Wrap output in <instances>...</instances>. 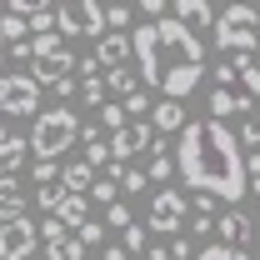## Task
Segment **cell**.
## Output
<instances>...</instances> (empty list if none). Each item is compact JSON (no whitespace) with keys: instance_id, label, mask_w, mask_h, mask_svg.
<instances>
[{"instance_id":"42","label":"cell","mask_w":260,"mask_h":260,"mask_svg":"<svg viewBox=\"0 0 260 260\" xmlns=\"http://www.w3.org/2000/svg\"><path fill=\"white\" fill-rule=\"evenodd\" d=\"M170 255H195V245L180 235V230H175V245H170Z\"/></svg>"},{"instance_id":"45","label":"cell","mask_w":260,"mask_h":260,"mask_svg":"<svg viewBox=\"0 0 260 260\" xmlns=\"http://www.w3.org/2000/svg\"><path fill=\"white\" fill-rule=\"evenodd\" d=\"M0 60H5V35H0Z\"/></svg>"},{"instance_id":"30","label":"cell","mask_w":260,"mask_h":260,"mask_svg":"<svg viewBox=\"0 0 260 260\" xmlns=\"http://www.w3.org/2000/svg\"><path fill=\"white\" fill-rule=\"evenodd\" d=\"M125 220H130V205H125V200H120V195H115V200L105 205V225H110V230H120V225H125Z\"/></svg>"},{"instance_id":"35","label":"cell","mask_w":260,"mask_h":260,"mask_svg":"<svg viewBox=\"0 0 260 260\" xmlns=\"http://www.w3.org/2000/svg\"><path fill=\"white\" fill-rule=\"evenodd\" d=\"M235 140H240V145H260V115H250V110H245V130H240Z\"/></svg>"},{"instance_id":"38","label":"cell","mask_w":260,"mask_h":260,"mask_svg":"<svg viewBox=\"0 0 260 260\" xmlns=\"http://www.w3.org/2000/svg\"><path fill=\"white\" fill-rule=\"evenodd\" d=\"M10 10H20V15H35V10H50V0H5Z\"/></svg>"},{"instance_id":"43","label":"cell","mask_w":260,"mask_h":260,"mask_svg":"<svg viewBox=\"0 0 260 260\" xmlns=\"http://www.w3.org/2000/svg\"><path fill=\"white\" fill-rule=\"evenodd\" d=\"M140 10L145 15H165V0H140Z\"/></svg>"},{"instance_id":"32","label":"cell","mask_w":260,"mask_h":260,"mask_svg":"<svg viewBox=\"0 0 260 260\" xmlns=\"http://www.w3.org/2000/svg\"><path fill=\"white\" fill-rule=\"evenodd\" d=\"M120 230H125V250H130V255H140V250H145V225H135V220H125Z\"/></svg>"},{"instance_id":"9","label":"cell","mask_w":260,"mask_h":260,"mask_svg":"<svg viewBox=\"0 0 260 260\" xmlns=\"http://www.w3.org/2000/svg\"><path fill=\"white\" fill-rule=\"evenodd\" d=\"M145 230H160V235L185 230V195L180 190H155V200H150V225Z\"/></svg>"},{"instance_id":"17","label":"cell","mask_w":260,"mask_h":260,"mask_svg":"<svg viewBox=\"0 0 260 260\" xmlns=\"http://www.w3.org/2000/svg\"><path fill=\"white\" fill-rule=\"evenodd\" d=\"M175 20H185L190 30H210L215 10H210V0H175Z\"/></svg>"},{"instance_id":"25","label":"cell","mask_w":260,"mask_h":260,"mask_svg":"<svg viewBox=\"0 0 260 260\" xmlns=\"http://www.w3.org/2000/svg\"><path fill=\"white\" fill-rule=\"evenodd\" d=\"M75 240H80V245H85V250H95L100 240H105V225H100V220H90V215H85V220H80V225H75Z\"/></svg>"},{"instance_id":"23","label":"cell","mask_w":260,"mask_h":260,"mask_svg":"<svg viewBox=\"0 0 260 260\" xmlns=\"http://www.w3.org/2000/svg\"><path fill=\"white\" fill-rule=\"evenodd\" d=\"M0 35H5V40H20V35H30V20H25L20 10H5V15H0Z\"/></svg>"},{"instance_id":"27","label":"cell","mask_w":260,"mask_h":260,"mask_svg":"<svg viewBox=\"0 0 260 260\" xmlns=\"http://www.w3.org/2000/svg\"><path fill=\"white\" fill-rule=\"evenodd\" d=\"M125 25H130V5H125V0L105 5V30H125Z\"/></svg>"},{"instance_id":"26","label":"cell","mask_w":260,"mask_h":260,"mask_svg":"<svg viewBox=\"0 0 260 260\" xmlns=\"http://www.w3.org/2000/svg\"><path fill=\"white\" fill-rule=\"evenodd\" d=\"M115 185H120L125 195H135V190H145V185H150V175H145V170H130V165H125V170L115 175Z\"/></svg>"},{"instance_id":"4","label":"cell","mask_w":260,"mask_h":260,"mask_svg":"<svg viewBox=\"0 0 260 260\" xmlns=\"http://www.w3.org/2000/svg\"><path fill=\"white\" fill-rule=\"evenodd\" d=\"M80 140V120H75V110H35V125H30V150L35 155H60Z\"/></svg>"},{"instance_id":"37","label":"cell","mask_w":260,"mask_h":260,"mask_svg":"<svg viewBox=\"0 0 260 260\" xmlns=\"http://www.w3.org/2000/svg\"><path fill=\"white\" fill-rule=\"evenodd\" d=\"M145 110H150V100H145V90L135 85V90L125 95V115H145Z\"/></svg>"},{"instance_id":"39","label":"cell","mask_w":260,"mask_h":260,"mask_svg":"<svg viewBox=\"0 0 260 260\" xmlns=\"http://www.w3.org/2000/svg\"><path fill=\"white\" fill-rule=\"evenodd\" d=\"M195 210H200V215H215V195L210 190H195V200H190Z\"/></svg>"},{"instance_id":"13","label":"cell","mask_w":260,"mask_h":260,"mask_svg":"<svg viewBox=\"0 0 260 260\" xmlns=\"http://www.w3.org/2000/svg\"><path fill=\"white\" fill-rule=\"evenodd\" d=\"M65 70H75V55L65 50V40L55 45V50H45V55H35V80L45 85L50 75H65Z\"/></svg>"},{"instance_id":"12","label":"cell","mask_w":260,"mask_h":260,"mask_svg":"<svg viewBox=\"0 0 260 260\" xmlns=\"http://www.w3.org/2000/svg\"><path fill=\"white\" fill-rule=\"evenodd\" d=\"M210 230H215V235H220L225 245H235L240 255L250 250V220H245L240 210H225V215H220V220H215V225H210Z\"/></svg>"},{"instance_id":"33","label":"cell","mask_w":260,"mask_h":260,"mask_svg":"<svg viewBox=\"0 0 260 260\" xmlns=\"http://www.w3.org/2000/svg\"><path fill=\"white\" fill-rule=\"evenodd\" d=\"M145 175H150V180H160V185H165V180L175 175V160H170V155H165V150H160V155L150 160V170H145Z\"/></svg>"},{"instance_id":"7","label":"cell","mask_w":260,"mask_h":260,"mask_svg":"<svg viewBox=\"0 0 260 260\" xmlns=\"http://www.w3.org/2000/svg\"><path fill=\"white\" fill-rule=\"evenodd\" d=\"M0 110L5 115H35L40 110V80L35 75H5L0 80Z\"/></svg>"},{"instance_id":"41","label":"cell","mask_w":260,"mask_h":260,"mask_svg":"<svg viewBox=\"0 0 260 260\" xmlns=\"http://www.w3.org/2000/svg\"><path fill=\"white\" fill-rule=\"evenodd\" d=\"M5 45H10V60H30V40L25 35L20 40H5Z\"/></svg>"},{"instance_id":"11","label":"cell","mask_w":260,"mask_h":260,"mask_svg":"<svg viewBox=\"0 0 260 260\" xmlns=\"http://www.w3.org/2000/svg\"><path fill=\"white\" fill-rule=\"evenodd\" d=\"M245 110H255V95L230 90V85H215V90H210V115L230 120V115H245Z\"/></svg>"},{"instance_id":"34","label":"cell","mask_w":260,"mask_h":260,"mask_svg":"<svg viewBox=\"0 0 260 260\" xmlns=\"http://www.w3.org/2000/svg\"><path fill=\"white\" fill-rule=\"evenodd\" d=\"M200 255H205V260H230V255H240V250L225 245V240H205V245H200Z\"/></svg>"},{"instance_id":"29","label":"cell","mask_w":260,"mask_h":260,"mask_svg":"<svg viewBox=\"0 0 260 260\" xmlns=\"http://www.w3.org/2000/svg\"><path fill=\"white\" fill-rule=\"evenodd\" d=\"M60 175V165H55V155H35V165H30V180L40 185V180H55Z\"/></svg>"},{"instance_id":"6","label":"cell","mask_w":260,"mask_h":260,"mask_svg":"<svg viewBox=\"0 0 260 260\" xmlns=\"http://www.w3.org/2000/svg\"><path fill=\"white\" fill-rule=\"evenodd\" d=\"M40 245L35 235V220L20 210V215H0V260H25Z\"/></svg>"},{"instance_id":"22","label":"cell","mask_w":260,"mask_h":260,"mask_svg":"<svg viewBox=\"0 0 260 260\" xmlns=\"http://www.w3.org/2000/svg\"><path fill=\"white\" fill-rule=\"evenodd\" d=\"M85 195H90L95 205H110V200L120 195V185H115V175H95V180L85 185Z\"/></svg>"},{"instance_id":"2","label":"cell","mask_w":260,"mask_h":260,"mask_svg":"<svg viewBox=\"0 0 260 260\" xmlns=\"http://www.w3.org/2000/svg\"><path fill=\"white\" fill-rule=\"evenodd\" d=\"M175 175L190 190H210L215 200H240L245 195V155L235 130L210 115V120H185L180 125V150H175Z\"/></svg>"},{"instance_id":"5","label":"cell","mask_w":260,"mask_h":260,"mask_svg":"<svg viewBox=\"0 0 260 260\" xmlns=\"http://www.w3.org/2000/svg\"><path fill=\"white\" fill-rule=\"evenodd\" d=\"M55 30L60 35H100L105 30V5L100 0H60Z\"/></svg>"},{"instance_id":"16","label":"cell","mask_w":260,"mask_h":260,"mask_svg":"<svg viewBox=\"0 0 260 260\" xmlns=\"http://www.w3.org/2000/svg\"><path fill=\"white\" fill-rule=\"evenodd\" d=\"M150 125H155V130H180V125H185V105H180V95H165L160 105H150Z\"/></svg>"},{"instance_id":"21","label":"cell","mask_w":260,"mask_h":260,"mask_svg":"<svg viewBox=\"0 0 260 260\" xmlns=\"http://www.w3.org/2000/svg\"><path fill=\"white\" fill-rule=\"evenodd\" d=\"M105 90L130 95V90H135V70H125V65H105Z\"/></svg>"},{"instance_id":"20","label":"cell","mask_w":260,"mask_h":260,"mask_svg":"<svg viewBox=\"0 0 260 260\" xmlns=\"http://www.w3.org/2000/svg\"><path fill=\"white\" fill-rule=\"evenodd\" d=\"M90 180H95V165H90V160H75V165H65V170H60V185H65V190H85Z\"/></svg>"},{"instance_id":"40","label":"cell","mask_w":260,"mask_h":260,"mask_svg":"<svg viewBox=\"0 0 260 260\" xmlns=\"http://www.w3.org/2000/svg\"><path fill=\"white\" fill-rule=\"evenodd\" d=\"M215 85H235V60H220V65H215Z\"/></svg>"},{"instance_id":"8","label":"cell","mask_w":260,"mask_h":260,"mask_svg":"<svg viewBox=\"0 0 260 260\" xmlns=\"http://www.w3.org/2000/svg\"><path fill=\"white\" fill-rule=\"evenodd\" d=\"M35 235L45 240V255H55V260H80L85 255V245L70 235V225L60 215H50V210H45V225H35Z\"/></svg>"},{"instance_id":"15","label":"cell","mask_w":260,"mask_h":260,"mask_svg":"<svg viewBox=\"0 0 260 260\" xmlns=\"http://www.w3.org/2000/svg\"><path fill=\"white\" fill-rule=\"evenodd\" d=\"M50 215H60L65 225L75 230L80 220H85V215H90V195H85V190H65V195H60V205H55Z\"/></svg>"},{"instance_id":"1","label":"cell","mask_w":260,"mask_h":260,"mask_svg":"<svg viewBox=\"0 0 260 260\" xmlns=\"http://www.w3.org/2000/svg\"><path fill=\"white\" fill-rule=\"evenodd\" d=\"M130 55L140 65V80L155 85L160 95H190L205 75V45L200 35L185 25V20H165V15H150L140 30L130 35Z\"/></svg>"},{"instance_id":"19","label":"cell","mask_w":260,"mask_h":260,"mask_svg":"<svg viewBox=\"0 0 260 260\" xmlns=\"http://www.w3.org/2000/svg\"><path fill=\"white\" fill-rule=\"evenodd\" d=\"M235 80H240V90H245V95L260 100V60H250V55H240V50H235Z\"/></svg>"},{"instance_id":"31","label":"cell","mask_w":260,"mask_h":260,"mask_svg":"<svg viewBox=\"0 0 260 260\" xmlns=\"http://www.w3.org/2000/svg\"><path fill=\"white\" fill-rule=\"evenodd\" d=\"M85 160L95 165V170H100V165H105V160H110V145H105L100 135H90V140H85Z\"/></svg>"},{"instance_id":"28","label":"cell","mask_w":260,"mask_h":260,"mask_svg":"<svg viewBox=\"0 0 260 260\" xmlns=\"http://www.w3.org/2000/svg\"><path fill=\"white\" fill-rule=\"evenodd\" d=\"M95 110H100V130H115L120 120H130V115H125V105H110V100H100Z\"/></svg>"},{"instance_id":"44","label":"cell","mask_w":260,"mask_h":260,"mask_svg":"<svg viewBox=\"0 0 260 260\" xmlns=\"http://www.w3.org/2000/svg\"><path fill=\"white\" fill-rule=\"evenodd\" d=\"M5 125H10V115H5V110H0V135H5Z\"/></svg>"},{"instance_id":"10","label":"cell","mask_w":260,"mask_h":260,"mask_svg":"<svg viewBox=\"0 0 260 260\" xmlns=\"http://www.w3.org/2000/svg\"><path fill=\"white\" fill-rule=\"evenodd\" d=\"M150 140H155V130L145 125V120H135V115H130V120H120V125L110 130V140H105V145H110V155H120V160H130V155L150 150Z\"/></svg>"},{"instance_id":"36","label":"cell","mask_w":260,"mask_h":260,"mask_svg":"<svg viewBox=\"0 0 260 260\" xmlns=\"http://www.w3.org/2000/svg\"><path fill=\"white\" fill-rule=\"evenodd\" d=\"M45 85H50V95H70V90H75V75H70V70H65V75H50V80H45Z\"/></svg>"},{"instance_id":"3","label":"cell","mask_w":260,"mask_h":260,"mask_svg":"<svg viewBox=\"0 0 260 260\" xmlns=\"http://www.w3.org/2000/svg\"><path fill=\"white\" fill-rule=\"evenodd\" d=\"M210 30H215V45H220V50H230V55L245 50V55H250L260 45V10L250 0H230V10L210 20Z\"/></svg>"},{"instance_id":"24","label":"cell","mask_w":260,"mask_h":260,"mask_svg":"<svg viewBox=\"0 0 260 260\" xmlns=\"http://www.w3.org/2000/svg\"><path fill=\"white\" fill-rule=\"evenodd\" d=\"M80 95H85V105H100V100H105V75H100V70L80 75Z\"/></svg>"},{"instance_id":"18","label":"cell","mask_w":260,"mask_h":260,"mask_svg":"<svg viewBox=\"0 0 260 260\" xmlns=\"http://www.w3.org/2000/svg\"><path fill=\"white\" fill-rule=\"evenodd\" d=\"M30 155V140H20V135H0V170H20V160Z\"/></svg>"},{"instance_id":"14","label":"cell","mask_w":260,"mask_h":260,"mask_svg":"<svg viewBox=\"0 0 260 260\" xmlns=\"http://www.w3.org/2000/svg\"><path fill=\"white\" fill-rule=\"evenodd\" d=\"M95 60H100V70H105V65H125L130 60V35L125 30H100V50H95Z\"/></svg>"}]
</instances>
